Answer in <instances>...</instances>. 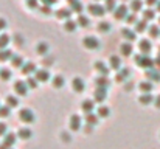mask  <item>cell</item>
Listing matches in <instances>:
<instances>
[{
	"mask_svg": "<svg viewBox=\"0 0 160 149\" xmlns=\"http://www.w3.org/2000/svg\"><path fill=\"white\" fill-rule=\"evenodd\" d=\"M134 61H135V64H137L138 67L146 68V70L154 68V65H156V59H151L148 54H142V53H140V54H135Z\"/></svg>",
	"mask_w": 160,
	"mask_h": 149,
	"instance_id": "cell-1",
	"label": "cell"
},
{
	"mask_svg": "<svg viewBox=\"0 0 160 149\" xmlns=\"http://www.w3.org/2000/svg\"><path fill=\"white\" fill-rule=\"evenodd\" d=\"M19 118H20V121H23V123H27V124H31V123L36 120L34 112H33L31 109H22V110L19 112Z\"/></svg>",
	"mask_w": 160,
	"mask_h": 149,
	"instance_id": "cell-2",
	"label": "cell"
},
{
	"mask_svg": "<svg viewBox=\"0 0 160 149\" xmlns=\"http://www.w3.org/2000/svg\"><path fill=\"white\" fill-rule=\"evenodd\" d=\"M82 45L87 50H98L100 48V41L93 36H86L82 39Z\"/></svg>",
	"mask_w": 160,
	"mask_h": 149,
	"instance_id": "cell-3",
	"label": "cell"
},
{
	"mask_svg": "<svg viewBox=\"0 0 160 149\" xmlns=\"http://www.w3.org/2000/svg\"><path fill=\"white\" fill-rule=\"evenodd\" d=\"M87 9H89V12H92L93 16H104L107 11L106 6L98 5V3H90V5L87 6Z\"/></svg>",
	"mask_w": 160,
	"mask_h": 149,
	"instance_id": "cell-4",
	"label": "cell"
},
{
	"mask_svg": "<svg viewBox=\"0 0 160 149\" xmlns=\"http://www.w3.org/2000/svg\"><path fill=\"white\" fill-rule=\"evenodd\" d=\"M113 17L121 20V19H126L128 17V6L126 5H118L113 11Z\"/></svg>",
	"mask_w": 160,
	"mask_h": 149,
	"instance_id": "cell-5",
	"label": "cell"
},
{
	"mask_svg": "<svg viewBox=\"0 0 160 149\" xmlns=\"http://www.w3.org/2000/svg\"><path fill=\"white\" fill-rule=\"evenodd\" d=\"M28 86H27V82H23V81H16V84H14V90H16V93L17 95H20V97H25L27 93H28Z\"/></svg>",
	"mask_w": 160,
	"mask_h": 149,
	"instance_id": "cell-6",
	"label": "cell"
},
{
	"mask_svg": "<svg viewBox=\"0 0 160 149\" xmlns=\"http://www.w3.org/2000/svg\"><path fill=\"white\" fill-rule=\"evenodd\" d=\"M106 98H107V89H104V87H97V90L93 93V101L103 102Z\"/></svg>",
	"mask_w": 160,
	"mask_h": 149,
	"instance_id": "cell-7",
	"label": "cell"
},
{
	"mask_svg": "<svg viewBox=\"0 0 160 149\" xmlns=\"http://www.w3.org/2000/svg\"><path fill=\"white\" fill-rule=\"evenodd\" d=\"M146 78H148V81H151L152 84H154V82H160V70H156V68L146 70Z\"/></svg>",
	"mask_w": 160,
	"mask_h": 149,
	"instance_id": "cell-8",
	"label": "cell"
},
{
	"mask_svg": "<svg viewBox=\"0 0 160 149\" xmlns=\"http://www.w3.org/2000/svg\"><path fill=\"white\" fill-rule=\"evenodd\" d=\"M82 127V124H81V117L79 115H72L70 117V129L72 131H79Z\"/></svg>",
	"mask_w": 160,
	"mask_h": 149,
	"instance_id": "cell-9",
	"label": "cell"
},
{
	"mask_svg": "<svg viewBox=\"0 0 160 149\" xmlns=\"http://www.w3.org/2000/svg\"><path fill=\"white\" fill-rule=\"evenodd\" d=\"M138 48L142 51V54H148V56H149V53H151V50H152V45H151V42H149L148 39H142L140 44H138Z\"/></svg>",
	"mask_w": 160,
	"mask_h": 149,
	"instance_id": "cell-10",
	"label": "cell"
},
{
	"mask_svg": "<svg viewBox=\"0 0 160 149\" xmlns=\"http://www.w3.org/2000/svg\"><path fill=\"white\" fill-rule=\"evenodd\" d=\"M38 72V67L34 62H25L23 67H22V73L23 75H34Z\"/></svg>",
	"mask_w": 160,
	"mask_h": 149,
	"instance_id": "cell-11",
	"label": "cell"
},
{
	"mask_svg": "<svg viewBox=\"0 0 160 149\" xmlns=\"http://www.w3.org/2000/svg\"><path fill=\"white\" fill-rule=\"evenodd\" d=\"M34 78H36L39 82H47V81L50 79V73H48V70L42 68V70H38V72L34 73Z\"/></svg>",
	"mask_w": 160,
	"mask_h": 149,
	"instance_id": "cell-12",
	"label": "cell"
},
{
	"mask_svg": "<svg viewBox=\"0 0 160 149\" xmlns=\"http://www.w3.org/2000/svg\"><path fill=\"white\" fill-rule=\"evenodd\" d=\"M81 109H82V112L87 115V113H92L93 112V109H95V102L92 101V99H84L82 102H81Z\"/></svg>",
	"mask_w": 160,
	"mask_h": 149,
	"instance_id": "cell-13",
	"label": "cell"
},
{
	"mask_svg": "<svg viewBox=\"0 0 160 149\" xmlns=\"http://www.w3.org/2000/svg\"><path fill=\"white\" fill-rule=\"evenodd\" d=\"M95 70H97L101 76H107V75H109V67H107L104 62H101V61H97V62H95Z\"/></svg>",
	"mask_w": 160,
	"mask_h": 149,
	"instance_id": "cell-14",
	"label": "cell"
},
{
	"mask_svg": "<svg viewBox=\"0 0 160 149\" xmlns=\"http://www.w3.org/2000/svg\"><path fill=\"white\" fill-rule=\"evenodd\" d=\"M72 87H73L75 92H82V90H84V81H82L81 78H73Z\"/></svg>",
	"mask_w": 160,
	"mask_h": 149,
	"instance_id": "cell-15",
	"label": "cell"
},
{
	"mask_svg": "<svg viewBox=\"0 0 160 149\" xmlns=\"http://www.w3.org/2000/svg\"><path fill=\"white\" fill-rule=\"evenodd\" d=\"M95 84H97V87H104V89H107L109 86H110V81H109V78L107 76H98L97 79H95Z\"/></svg>",
	"mask_w": 160,
	"mask_h": 149,
	"instance_id": "cell-16",
	"label": "cell"
},
{
	"mask_svg": "<svg viewBox=\"0 0 160 149\" xmlns=\"http://www.w3.org/2000/svg\"><path fill=\"white\" fill-rule=\"evenodd\" d=\"M129 75H131V70L129 68H120V72H118V75H117V81L118 82H123L124 79H128L129 78Z\"/></svg>",
	"mask_w": 160,
	"mask_h": 149,
	"instance_id": "cell-17",
	"label": "cell"
},
{
	"mask_svg": "<svg viewBox=\"0 0 160 149\" xmlns=\"http://www.w3.org/2000/svg\"><path fill=\"white\" fill-rule=\"evenodd\" d=\"M14 54H12V51L8 48H3L0 50V62H6V61H11V57H12Z\"/></svg>",
	"mask_w": 160,
	"mask_h": 149,
	"instance_id": "cell-18",
	"label": "cell"
},
{
	"mask_svg": "<svg viewBox=\"0 0 160 149\" xmlns=\"http://www.w3.org/2000/svg\"><path fill=\"white\" fill-rule=\"evenodd\" d=\"M138 87H140V90H142L143 93H151V92H152V89H154L151 81H143V82H140V86H138Z\"/></svg>",
	"mask_w": 160,
	"mask_h": 149,
	"instance_id": "cell-19",
	"label": "cell"
},
{
	"mask_svg": "<svg viewBox=\"0 0 160 149\" xmlns=\"http://www.w3.org/2000/svg\"><path fill=\"white\" fill-rule=\"evenodd\" d=\"M14 143H16V135H14V134H6V135L3 137V145H5L6 148H11Z\"/></svg>",
	"mask_w": 160,
	"mask_h": 149,
	"instance_id": "cell-20",
	"label": "cell"
},
{
	"mask_svg": "<svg viewBox=\"0 0 160 149\" xmlns=\"http://www.w3.org/2000/svg\"><path fill=\"white\" fill-rule=\"evenodd\" d=\"M68 5L72 8V11L75 12H82V3L79 0H68Z\"/></svg>",
	"mask_w": 160,
	"mask_h": 149,
	"instance_id": "cell-21",
	"label": "cell"
},
{
	"mask_svg": "<svg viewBox=\"0 0 160 149\" xmlns=\"http://www.w3.org/2000/svg\"><path fill=\"white\" fill-rule=\"evenodd\" d=\"M121 34H123V37H126L129 42L135 41V31H132V30H129V28H123V30H121Z\"/></svg>",
	"mask_w": 160,
	"mask_h": 149,
	"instance_id": "cell-22",
	"label": "cell"
},
{
	"mask_svg": "<svg viewBox=\"0 0 160 149\" xmlns=\"http://www.w3.org/2000/svg\"><path fill=\"white\" fill-rule=\"evenodd\" d=\"M11 65L12 67H16V68H22L23 67V59H22V56H19V54H14L12 57H11Z\"/></svg>",
	"mask_w": 160,
	"mask_h": 149,
	"instance_id": "cell-23",
	"label": "cell"
},
{
	"mask_svg": "<svg viewBox=\"0 0 160 149\" xmlns=\"http://www.w3.org/2000/svg\"><path fill=\"white\" fill-rule=\"evenodd\" d=\"M154 99H156V98H152V95H151V93H143V95L138 98V101H140V104H143V106H148V104L154 102Z\"/></svg>",
	"mask_w": 160,
	"mask_h": 149,
	"instance_id": "cell-24",
	"label": "cell"
},
{
	"mask_svg": "<svg viewBox=\"0 0 160 149\" xmlns=\"http://www.w3.org/2000/svg\"><path fill=\"white\" fill-rule=\"evenodd\" d=\"M98 120H100V117L97 115V113H87L86 115V121H87V124H92V126H95V124H98Z\"/></svg>",
	"mask_w": 160,
	"mask_h": 149,
	"instance_id": "cell-25",
	"label": "cell"
},
{
	"mask_svg": "<svg viewBox=\"0 0 160 149\" xmlns=\"http://www.w3.org/2000/svg\"><path fill=\"white\" fill-rule=\"evenodd\" d=\"M70 16H72V12H70V9H65V8H61L59 11H56V17H59V19H70Z\"/></svg>",
	"mask_w": 160,
	"mask_h": 149,
	"instance_id": "cell-26",
	"label": "cell"
},
{
	"mask_svg": "<svg viewBox=\"0 0 160 149\" xmlns=\"http://www.w3.org/2000/svg\"><path fill=\"white\" fill-rule=\"evenodd\" d=\"M110 67L113 70H120L121 68V61L118 56H110Z\"/></svg>",
	"mask_w": 160,
	"mask_h": 149,
	"instance_id": "cell-27",
	"label": "cell"
},
{
	"mask_svg": "<svg viewBox=\"0 0 160 149\" xmlns=\"http://www.w3.org/2000/svg\"><path fill=\"white\" fill-rule=\"evenodd\" d=\"M31 135H33V132H31L28 127H22V129L19 131V134H17V137H20V138H23V140L31 138Z\"/></svg>",
	"mask_w": 160,
	"mask_h": 149,
	"instance_id": "cell-28",
	"label": "cell"
},
{
	"mask_svg": "<svg viewBox=\"0 0 160 149\" xmlns=\"http://www.w3.org/2000/svg\"><path fill=\"white\" fill-rule=\"evenodd\" d=\"M120 50H121V54H123V56H131V54H132V45L128 44V42H124V44L120 47Z\"/></svg>",
	"mask_w": 160,
	"mask_h": 149,
	"instance_id": "cell-29",
	"label": "cell"
},
{
	"mask_svg": "<svg viewBox=\"0 0 160 149\" xmlns=\"http://www.w3.org/2000/svg\"><path fill=\"white\" fill-rule=\"evenodd\" d=\"M148 31H149V34H151L152 39H156V37H159L160 36V28L157 27V25H151V27L148 28Z\"/></svg>",
	"mask_w": 160,
	"mask_h": 149,
	"instance_id": "cell-30",
	"label": "cell"
},
{
	"mask_svg": "<svg viewBox=\"0 0 160 149\" xmlns=\"http://www.w3.org/2000/svg\"><path fill=\"white\" fill-rule=\"evenodd\" d=\"M98 113V117L100 118H106V117H109V113H110V110H109V107H106V106H101V107H98V110H97Z\"/></svg>",
	"mask_w": 160,
	"mask_h": 149,
	"instance_id": "cell-31",
	"label": "cell"
},
{
	"mask_svg": "<svg viewBox=\"0 0 160 149\" xmlns=\"http://www.w3.org/2000/svg\"><path fill=\"white\" fill-rule=\"evenodd\" d=\"M36 51H38V54H45V53L48 51V44H45V42H39L38 47H36Z\"/></svg>",
	"mask_w": 160,
	"mask_h": 149,
	"instance_id": "cell-32",
	"label": "cell"
},
{
	"mask_svg": "<svg viewBox=\"0 0 160 149\" xmlns=\"http://www.w3.org/2000/svg\"><path fill=\"white\" fill-rule=\"evenodd\" d=\"M76 25H78L76 22H73V20H67V22L64 23V30L72 33V31H75V30H76Z\"/></svg>",
	"mask_w": 160,
	"mask_h": 149,
	"instance_id": "cell-33",
	"label": "cell"
},
{
	"mask_svg": "<svg viewBox=\"0 0 160 149\" xmlns=\"http://www.w3.org/2000/svg\"><path fill=\"white\" fill-rule=\"evenodd\" d=\"M0 79H2V81H9V79H11V70L2 68V70H0Z\"/></svg>",
	"mask_w": 160,
	"mask_h": 149,
	"instance_id": "cell-34",
	"label": "cell"
},
{
	"mask_svg": "<svg viewBox=\"0 0 160 149\" xmlns=\"http://www.w3.org/2000/svg\"><path fill=\"white\" fill-rule=\"evenodd\" d=\"M53 87H56V89H61L62 86H64V78L61 76V75H58V76H54L53 78Z\"/></svg>",
	"mask_w": 160,
	"mask_h": 149,
	"instance_id": "cell-35",
	"label": "cell"
},
{
	"mask_svg": "<svg viewBox=\"0 0 160 149\" xmlns=\"http://www.w3.org/2000/svg\"><path fill=\"white\" fill-rule=\"evenodd\" d=\"M9 44V36L8 34H0V50L6 48Z\"/></svg>",
	"mask_w": 160,
	"mask_h": 149,
	"instance_id": "cell-36",
	"label": "cell"
},
{
	"mask_svg": "<svg viewBox=\"0 0 160 149\" xmlns=\"http://www.w3.org/2000/svg\"><path fill=\"white\" fill-rule=\"evenodd\" d=\"M142 6H143V2H142V0H132V2H131V9L135 11V12L140 11Z\"/></svg>",
	"mask_w": 160,
	"mask_h": 149,
	"instance_id": "cell-37",
	"label": "cell"
},
{
	"mask_svg": "<svg viewBox=\"0 0 160 149\" xmlns=\"http://www.w3.org/2000/svg\"><path fill=\"white\" fill-rule=\"evenodd\" d=\"M110 23L109 22H100L98 23V31H101V33H107V31H110Z\"/></svg>",
	"mask_w": 160,
	"mask_h": 149,
	"instance_id": "cell-38",
	"label": "cell"
},
{
	"mask_svg": "<svg viewBox=\"0 0 160 149\" xmlns=\"http://www.w3.org/2000/svg\"><path fill=\"white\" fill-rule=\"evenodd\" d=\"M76 23L86 28V27H89V19H87L86 16H82V14H79V16H78V20H76Z\"/></svg>",
	"mask_w": 160,
	"mask_h": 149,
	"instance_id": "cell-39",
	"label": "cell"
},
{
	"mask_svg": "<svg viewBox=\"0 0 160 149\" xmlns=\"http://www.w3.org/2000/svg\"><path fill=\"white\" fill-rule=\"evenodd\" d=\"M154 17H156V12H154L152 9H146V11L143 12V20H146V22H148V20H152Z\"/></svg>",
	"mask_w": 160,
	"mask_h": 149,
	"instance_id": "cell-40",
	"label": "cell"
},
{
	"mask_svg": "<svg viewBox=\"0 0 160 149\" xmlns=\"http://www.w3.org/2000/svg\"><path fill=\"white\" fill-rule=\"evenodd\" d=\"M6 104H8V107H17L19 106V99L16 97H8L6 98Z\"/></svg>",
	"mask_w": 160,
	"mask_h": 149,
	"instance_id": "cell-41",
	"label": "cell"
},
{
	"mask_svg": "<svg viewBox=\"0 0 160 149\" xmlns=\"http://www.w3.org/2000/svg\"><path fill=\"white\" fill-rule=\"evenodd\" d=\"M145 30H146V20H142V22L135 23V31L137 33H143Z\"/></svg>",
	"mask_w": 160,
	"mask_h": 149,
	"instance_id": "cell-42",
	"label": "cell"
},
{
	"mask_svg": "<svg viewBox=\"0 0 160 149\" xmlns=\"http://www.w3.org/2000/svg\"><path fill=\"white\" fill-rule=\"evenodd\" d=\"M38 82H39V81H38L34 76H30V78L27 79V86H28L30 89H36V87H38Z\"/></svg>",
	"mask_w": 160,
	"mask_h": 149,
	"instance_id": "cell-43",
	"label": "cell"
},
{
	"mask_svg": "<svg viewBox=\"0 0 160 149\" xmlns=\"http://www.w3.org/2000/svg\"><path fill=\"white\" fill-rule=\"evenodd\" d=\"M9 110H11V107H8V106H0V117H2V118L9 117Z\"/></svg>",
	"mask_w": 160,
	"mask_h": 149,
	"instance_id": "cell-44",
	"label": "cell"
},
{
	"mask_svg": "<svg viewBox=\"0 0 160 149\" xmlns=\"http://www.w3.org/2000/svg\"><path fill=\"white\" fill-rule=\"evenodd\" d=\"M115 8H117L115 0H106V9L107 11H115Z\"/></svg>",
	"mask_w": 160,
	"mask_h": 149,
	"instance_id": "cell-45",
	"label": "cell"
},
{
	"mask_svg": "<svg viewBox=\"0 0 160 149\" xmlns=\"http://www.w3.org/2000/svg\"><path fill=\"white\" fill-rule=\"evenodd\" d=\"M126 22H128V23H137V17H135V14H128Z\"/></svg>",
	"mask_w": 160,
	"mask_h": 149,
	"instance_id": "cell-46",
	"label": "cell"
},
{
	"mask_svg": "<svg viewBox=\"0 0 160 149\" xmlns=\"http://www.w3.org/2000/svg\"><path fill=\"white\" fill-rule=\"evenodd\" d=\"M53 62H54V59L52 57V56L44 59V65H45V67H50V65H53Z\"/></svg>",
	"mask_w": 160,
	"mask_h": 149,
	"instance_id": "cell-47",
	"label": "cell"
},
{
	"mask_svg": "<svg viewBox=\"0 0 160 149\" xmlns=\"http://www.w3.org/2000/svg\"><path fill=\"white\" fill-rule=\"evenodd\" d=\"M41 11H42L44 14H50V12H52V8H50L48 5H44V6H41Z\"/></svg>",
	"mask_w": 160,
	"mask_h": 149,
	"instance_id": "cell-48",
	"label": "cell"
},
{
	"mask_svg": "<svg viewBox=\"0 0 160 149\" xmlns=\"http://www.w3.org/2000/svg\"><path fill=\"white\" fill-rule=\"evenodd\" d=\"M61 138H62V142H67V143L72 140V138H70V134H67V132H62V134H61Z\"/></svg>",
	"mask_w": 160,
	"mask_h": 149,
	"instance_id": "cell-49",
	"label": "cell"
},
{
	"mask_svg": "<svg viewBox=\"0 0 160 149\" xmlns=\"http://www.w3.org/2000/svg\"><path fill=\"white\" fill-rule=\"evenodd\" d=\"M6 135V124L0 123V137H5Z\"/></svg>",
	"mask_w": 160,
	"mask_h": 149,
	"instance_id": "cell-50",
	"label": "cell"
},
{
	"mask_svg": "<svg viewBox=\"0 0 160 149\" xmlns=\"http://www.w3.org/2000/svg\"><path fill=\"white\" fill-rule=\"evenodd\" d=\"M14 42H17L19 45H22V44H23V39H22V36H20V34L14 36Z\"/></svg>",
	"mask_w": 160,
	"mask_h": 149,
	"instance_id": "cell-51",
	"label": "cell"
},
{
	"mask_svg": "<svg viewBox=\"0 0 160 149\" xmlns=\"http://www.w3.org/2000/svg\"><path fill=\"white\" fill-rule=\"evenodd\" d=\"M27 5L31 6V8H36L38 6V0H27Z\"/></svg>",
	"mask_w": 160,
	"mask_h": 149,
	"instance_id": "cell-52",
	"label": "cell"
},
{
	"mask_svg": "<svg viewBox=\"0 0 160 149\" xmlns=\"http://www.w3.org/2000/svg\"><path fill=\"white\" fill-rule=\"evenodd\" d=\"M84 131H86V134H90V132L93 131V126H92V124H87V126L84 127Z\"/></svg>",
	"mask_w": 160,
	"mask_h": 149,
	"instance_id": "cell-53",
	"label": "cell"
},
{
	"mask_svg": "<svg viewBox=\"0 0 160 149\" xmlns=\"http://www.w3.org/2000/svg\"><path fill=\"white\" fill-rule=\"evenodd\" d=\"M157 3H159V0H146V5H149V6L157 5Z\"/></svg>",
	"mask_w": 160,
	"mask_h": 149,
	"instance_id": "cell-54",
	"label": "cell"
},
{
	"mask_svg": "<svg viewBox=\"0 0 160 149\" xmlns=\"http://www.w3.org/2000/svg\"><path fill=\"white\" fill-rule=\"evenodd\" d=\"M5 27H6V20H5V19H2V17H0V30H3V28H5Z\"/></svg>",
	"mask_w": 160,
	"mask_h": 149,
	"instance_id": "cell-55",
	"label": "cell"
},
{
	"mask_svg": "<svg viewBox=\"0 0 160 149\" xmlns=\"http://www.w3.org/2000/svg\"><path fill=\"white\" fill-rule=\"evenodd\" d=\"M154 104H156V107H157V109H160V95L154 99Z\"/></svg>",
	"mask_w": 160,
	"mask_h": 149,
	"instance_id": "cell-56",
	"label": "cell"
},
{
	"mask_svg": "<svg viewBox=\"0 0 160 149\" xmlns=\"http://www.w3.org/2000/svg\"><path fill=\"white\" fill-rule=\"evenodd\" d=\"M54 2H56V0H42V3H44V5H48V6L53 5Z\"/></svg>",
	"mask_w": 160,
	"mask_h": 149,
	"instance_id": "cell-57",
	"label": "cell"
},
{
	"mask_svg": "<svg viewBox=\"0 0 160 149\" xmlns=\"http://www.w3.org/2000/svg\"><path fill=\"white\" fill-rule=\"evenodd\" d=\"M156 65H159L160 67V53H159V56L156 57Z\"/></svg>",
	"mask_w": 160,
	"mask_h": 149,
	"instance_id": "cell-58",
	"label": "cell"
},
{
	"mask_svg": "<svg viewBox=\"0 0 160 149\" xmlns=\"http://www.w3.org/2000/svg\"><path fill=\"white\" fill-rule=\"evenodd\" d=\"M157 9L160 11V0H159V3H157Z\"/></svg>",
	"mask_w": 160,
	"mask_h": 149,
	"instance_id": "cell-59",
	"label": "cell"
},
{
	"mask_svg": "<svg viewBox=\"0 0 160 149\" xmlns=\"http://www.w3.org/2000/svg\"><path fill=\"white\" fill-rule=\"evenodd\" d=\"M159 53H160V47H159Z\"/></svg>",
	"mask_w": 160,
	"mask_h": 149,
	"instance_id": "cell-60",
	"label": "cell"
},
{
	"mask_svg": "<svg viewBox=\"0 0 160 149\" xmlns=\"http://www.w3.org/2000/svg\"><path fill=\"white\" fill-rule=\"evenodd\" d=\"M159 23H160V19H159Z\"/></svg>",
	"mask_w": 160,
	"mask_h": 149,
	"instance_id": "cell-61",
	"label": "cell"
}]
</instances>
